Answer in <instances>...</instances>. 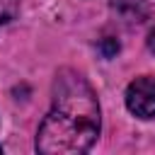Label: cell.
<instances>
[{
	"label": "cell",
	"mask_w": 155,
	"mask_h": 155,
	"mask_svg": "<svg viewBox=\"0 0 155 155\" xmlns=\"http://www.w3.org/2000/svg\"><path fill=\"white\" fill-rule=\"evenodd\" d=\"M99 102L75 70H61L53 82L51 111L39 126L36 150L44 155H75L92 148L99 136Z\"/></svg>",
	"instance_id": "1"
},
{
	"label": "cell",
	"mask_w": 155,
	"mask_h": 155,
	"mask_svg": "<svg viewBox=\"0 0 155 155\" xmlns=\"http://www.w3.org/2000/svg\"><path fill=\"white\" fill-rule=\"evenodd\" d=\"M126 107L140 119H155V78H136L126 87Z\"/></svg>",
	"instance_id": "2"
},
{
	"label": "cell",
	"mask_w": 155,
	"mask_h": 155,
	"mask_svg": "<svg viewBox=\"0 0 155 155\" xmlns=\"http://www.w3.org/2000/svg\"><path fill=\"white\" fill-rule=\"evenodd\" d=\"M111 10L128 24H138L150 15V7L145 0H111Z\"/></svg>",
	"instance_id": "3"
},
{
	"label": "cell",
	"mask_w": 155,
	"mask_h": 155,
	"mask_svg": "<svg viewBox=\"0 0 155 155\" xmlns=\"http://www.w3.org/2000/svg\"><path fill=\"white\" fill-rule=\"evenodd\" d=\"M19 10V0H0V24L10 22Z\"/></svg>",
	"instance_id": "4"
},
{
	"label": "cell",
	"mask_w": 155,
	"mask_h": 155,
	"mask_svg": "<svg viewBox=\"0 0 155 155\" xmlns=\"http://www.w3.org/2000/svg\"><path fill=\"white\" fill-rule=\"evenodd\" d=\"M148 48L155 53V27L150 29V34H148Z\"/></svg>",
	"instance_id": "5"
},
{
	"label": "cell",
	"mask_w": 155,
	"mask_h": 155,
	"mask_svg": "<svg viewBox=\"0 0 155 155\" xmlns=\"http://www.w3.org/2000/svg\"><path fill=\"white\" fill-rule=\"evenodd\" d=\"M0 150H2V148H0Z\"/></svg>",
	"instance_id": "6"
}]
</instances>
